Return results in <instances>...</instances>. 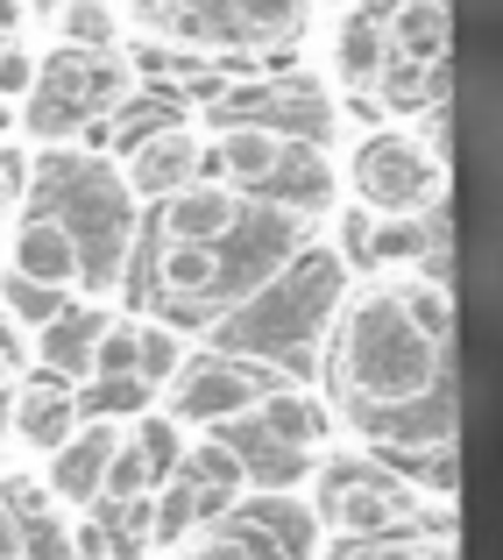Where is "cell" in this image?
Instances as JSON below:
<instances>
[{"label":"cell","mask_w":503,"mask_h":560,"mask_svg":"<svg viewBox=\"0 0 503 560\" xmlns=\"http://www.w3.org/2000/svg\"><path fill=\"white\" fill-rule=\"evenodd\" d=\"M454 383V355L440 341H425L411 327V313L397 305V291H354L340 305L334 327V397L376 447L411 405H425L433 390Z\"/></svg>","instance_id":"1"},{"label":"cell","mask_w":503,"mask_h":560,"mask_svg":"<svg viewBox=\"0 0 503 560\" xmlns=\"http://www.w3.org/2000/svg\"><path fill=\"white\" fill-rule=\"evenodd\" d=\"M334 305H340V262L299 248L248 299H234L227 313L206 319V334H213L220 355H248V362H270V370L291 376V370H305V341L334 319Z\"/></svg>","instance_id":"2"},{"label":"cell","mask_w":503,"mask_h":560,"mask_svg":"<svg viewBox=\"0 0 503 560\" xmlns=\"http://www.w3.org/2000/svg\"><path fill=\"white\" fill-rule=\"evenodd\" d=\"M28 185L43 191V206L65 220L71 248H79V291H93V299L121 291L128 256H136V199H128V185L100 156H71V150H50L43 164H28Z\"/></svg>","instance_id":"3"},{"label":"cell","mask_w":503,"mask_h":560,"mask_svg":"<svg viewBox=\"0 0 503 560\" xmlns=\"http://www.w3.org/2000/svg\"><path fill=\"white\" fill-rule=\"evenodd\" d=\"M313 525H327L334 539H397V533H419V525L454 533V504L419 497L376 454H334L313 476Z\"/></svg>","instance_id":"4"},{"label":"cell","mask_w":503,"mask_h":560,"mask_svg":"<svg viewBox=\"0 0 503 560\" xmlns=\"http://www.w3.org/2000/svg\"><path fill=\"white\" fill-rule=\"evenodd\" d=\"M313 533H319L313 511L291 504V490H262L248 504H234L227 518L177 539L171 560H305L313 553Z\"/></svg>","instance_id":"5"},{"label":"cell","mask_w":503,"mask_h":560,"mask_svg":"<svg viewBox=\"0 0 503 560\" xmlns=\"http://www.w3.org/2000/svg\"><path fill=\"white\" fill-rule=\"evenodd\" d=\"M277 383H284V370H270V362L206 348V355H185V370H177L156 397H164V411L185 425V433H213V425H227V419H248L256 397H270Z\"/></svg>","instance_id":"6"},{"label":"cell","mask_w":503,"mask_h":560,"mask_svg":"<svg viewBox=\"0 0 503 560\" xmlns=\"http://www.w3.org/2000/svg\"><path fill=\"white\" fill-rule=\"evenodd\" d=\"M348 178H354V206H369V213H433L447 199L440 156L425 142L397 136V128H376V136L354 142Z\"/></svg>","instance_id":"7"},{"label":"cell","mask_w":503,"mask_h":560,"mask_svg":"<svg viewBox=\"0 0 503 560\" xmlns=\"http://www.w3.org/2000/svg\"><path fill=\"white\" fill-rule=\"evenodd\" d=\"M114 447H121V419H79V433H71L65 447L43 454V490H50V504L57 511H93Z\"/></svg>","instance_id":"8"},{"label":"cell","mask_w":503,"mask_h":560,"mask_svg":"<svg viewBox=\"0 0 503 560\" xmlns=\"http://www.w3.org/2000/svg\"><path fill=\"white\" fill-rule=\"evenodd\" d=\"M79 390H71L65 376H28V383H14L8 390V433H14V447H28V454H50V447H65L71 433H79Z\"/></svg>","instance_id":"9"},{"label":"cell","mask_w":503,"mask_h":560,"mask_svg":"<svg viewBox=\"0 0 503 560\" xmlns=\"http://www.w3.org/2000/svg\"><path fill=\"white\" fill-rule=\"evenodd\" d=\"M199 156H206V142H199V128H185V121H164L156 136H142L136 150H128V199H171L177 185H191V171H199Z\"/></svg>","instance_id":"10"},{"label":"cell","mask_w":503,"mask_h":560,"mask_svg":"<svg viewBox=\"0 0 503 560\" xmlns=\"http://www.w3.org/2000/svg\"><path fill=\"white\" fill-rule=\"evenodd\" d=\"M156 206H164V213H156V234H164V242H220V234L242 220L248 191H234L220 178H191V185H177L171 199H156Z\"/></svg>","instance_id":"11"},{"label":"cell","mask_w":503,"mask_h":560,"mask_svg":"<svg viewBox=\"0 0 503 560\" xmlns=\"http://www.w3.org/2000/svg\"><path fill=\"white\" fill-rule=\"evenodd\" d=\"M8 270L14 277H36V284H50V291H71V284H79V248H71L65 220H57L50 206H36V213L14 220V234H8Z\"/></svg>","instance_id":"12"},{"label":"cell","mask_w":503,"mask_h":560,"mask_svg":"<svg viewBox=\"0 0 503 560\" xmlns=\"http://www.w3.org/2000/svg\"><path fill=\"white\" fill-rule=\"evenodd\" d=\"M383 50L405 65H447L454 8L447 0H383Z\"/></svg>","instance_id":"13"},{"label":"cell","mask_w":503,"mask_h":560,"mask_svg":"<svg viewBox=\"0 0 503 560\" xmlns=\"http://www.w3.org/2000/svg\"><path fill=\"white\" fill-rule=\"evenodd\" d=\"M107 305H57L50 319L36 327V362H43V376H79L93 370V348H100V334H107Z\"/></svg>","instance_id":"14"},{"label":"cell","mask_w":503,"mask_h":560,"mask_svg":"<svg viewBox=\"0 0 503 560\" xmlns=\"http://www.w3.org/2000/svg\"><path fill=\"white\" fill-rule=\"evenodd\" d=\"M248 425H256L262 440H277V447H291V454L327 447V405H319L313 390H299V383H277L270 397H256Z\"/></svg>","instance_id":"15"},{"label":"cell","mask_w":503,"mask_h":560,"mask_svg":"<svg viewBox=\"0 0 503 560\" xmlns=\"http://www.w3.org/2000/svg\"><path fill=\"white\" fill-rule=\"evenodd\" d=\"M262 206H277V213H327L334 199V164L319 150H305V142H284V156H277V171L256 185Z\"/></svg>","instance_id":"16"},{"label":"cell","mask_w":503,"mask_h":560,"mask_svg":"<svg viewBox=\"0 0 503 560\" xmlns=\"http://www.w3.org/2000/svg\"><path fill=\"white\" fill-rule=\"evenodd\" d=\"M36 79L57 85L79 114L121 107V100H128V65H114L107 50H65V57H50V71H36Z\"/></svg>","instance_id":"17"},{"label":"cell","mask_w":503,"mask_h":560,"mask_svg":"<svg viewBox=\"0 0 503 560\" xmlns=\"http://www.w3.org/2000/svg\"><path fill=\"white\" fill-rule=\"evenodd\" d=\"M277 156H284V136H277V128H262V121H234L227 136H220V150H213V171H220V185L256 191V185L277 171Z\"/></svg>","instance_id":"18"},{"label":"cell","mask_w":503,"mask_h":560,"mask_svg":"<svg viewBox=\"0 0 503 560\" xmlns=\"http://www.w3.org/2000/svg\"><path fill=\"white\" fill-rule=\"evenodd\" d=\"M121 440L136 447V462L150 468V482H164V476H177V462H185V440H191V433L171 419L164 405H156V411L142 405L136 419H121Z\"/></svg>","instance_id":"19"},{"label":"cell","mask_w":503,"mask_h":560,"mask_svg":"<svg viewBox=\"0 0 503 560\" xmlns=\"http://www.w3.org/2000/svg\"><path fill=\"white\" fill-rule=\"evenodd\" d=\"M376 107L383 114H419L433 100H447V65H405V57H383L376 79Z\"/></svg>","instance_id":"20"},{"label":"cell","mask_w":503,"mask_h":560,"mask_svg":"<svg viewBox=\"0 0 503 560\" xmlns=\"http://www.w3.org/2000/svg\"><path fill=\"white\" fill-rule=\"evenodd\" d=\"M305 14H313L305 0H227V14H220L213 36H234V43H277V36H291Z\"/></svg>","instance_id":"21"},{"label":"cell","mask_w":503,"mask_h":560,"mask_svg":"<svg viewBox=\"0 0 503 560\" xmlns=\"http://www.w3.org/2000/svg\"><path fill=\"white\" fill-rule=\"evenodd\" d=\"M383 8H354L348 22H340V43H334V65H340V79L348 85H369L383 71Z\"/></svg>","instance_id":"22"},{"label":"cell","mask_w":503,"mask_h":560,"mask_svg":"<svg viewBox=\"0 0 503 560\" xmlns=\"http://www.w3.org/2000/svg\"><path fill=\"white\" fill-rule=\"evenodd\" d=\"M177 476H191L199 490L248 497V468H242V454H234L220 433H191V440H185V462H177Z\"/></svg>","instance_id":"23"},{"label":"cell","mask_w":503,"mask_h":560,"mask_svg":"<svg viewBox=\"0 0 503 560\" xmlns=\"http://www.w3.org/2000/svg\"><path fill=\"white\" fill-rule=\"evenodd\" d=\"M185 355H191V341L177 327H164V319H136V383L142 390H164V383L185 370Z\"/></svg>","instance_id":"24"},{"label":"cell","mask_w":503,"mask_h":560,"mask_svg":"<svg viewBox=\"0 0 503 560\" xmlns=\"http://www.w3.org/2000/svg\"><path fill=\"white\" fill-rule=\"evenodd\" d=\"M397 305L411 313V327H419L425 341L454 348V284H433V277H411V284H397Z\"/></svg>","instance_id":"25"},{"label":"cell","mask_w":503,"mask_h":560,"mask_svg":"<svg viewBox=\"0 0 503 560\" xmlns=\"http://www.w3.org/2000/svg\"><path fill=\"white\" fill-rule=\"evenodd\" d=\"M57 22H65V50H114V43H121L114 0H65Z\"/></svg>","instance_id":"26"},{"label":"cell","mask_w":503,"mask_h":560,"mask_svg":"<svg viewBox=\"0 0 503 560\" xmlns=\"http://www.w3.org/2000/svg\"><path fill=\"white\" fill-rule=\"evenodd\" d=\"M57 305H65V291H50V284H36V277H0V313H8L14 319V327H28V334H36L43 327V319H50L57 313Z\"/></svg>","instance_id":"27"},{"label":"cell","mask_w":503,"mask_h":560,"mask_svg":"<svg viewBox=\"0 0 503 560\" xmlns=\"http://www.w3.org/2000/svg\"><path fill=\"white\" fill-rule=\"evenodd\" d=\"M14 560H79L71 518H65V511H36V518H22V553H14Z\"/></svg>","instance_id":"28"},{"label":"cell","mask_w":503,"mask_h":560,"mask_svg":"<svg viewBox=\"0 0 503 560\" xmlns=\"http://www.w3.org/2000/svg\"><path fill=\"white\" fill-rule=\"evenodd\" d=\"M79 121H85V114L71 107V100L57 93V85H43V79L28 85V136H43V142H65Z\"/></svg>","instance_id":"29"},{"label":"cell","mask_w":503,"mask_h":560,"mask_svg":"<svg viewBox=\"0 0 503 560\" xmlns=\"http://www.w3.org/2000/svg\"><path fill=\"white\" fill-rule=\"evenodd\" d=\"M93 376H136V319H107V334H100L93 348V370H85V383Z\"/></svg>","instance_id":"30"},{"label":"cell","mask_w":503,"mask_h":560,"mask_svg":"<svg viewBox=\"0 0 503 560\" xmlns=\"http://www.w3.org/2000/svg\"><path fill=\"white\" fill-rule=\"evenodd\" d=\"M164 121H177L164 100H136V107H121V114H114V142H121V150H136V142H142V136H156Z\"/></svg>","instance_id":"31"},{"label":"cell","mask_w":503,"mask_h":560,"mask_svg":"<svg viewBox=\"0 0 503 560\" xmlns=\"http://www.w3.org/2000/svg\"><path fill=\"white\" fill-rule=\"evenodd\" d=\"M36 71H43V65L22 50V43H0V107H8V100H28Z\"/></svg>","instance_id":"32"},{"label":"cell","mask_w":503,"mask_h":560,"mask_svg":"<svg viewBox=\"0 0 503 560\" xmlns=\"http://www.w3.org/2000/svg\"><path fill=\"white\" fill-rule=\"evenodd\" d=\"M369 228H376L369 206H348V213H340V262H354V270L369 262Z\"/></svg>","instance_id":"33"},{"label":"cell","mask_w":503,"mask_h":560,"mask_svg":"<svg viewBox=\"0 0 503 560\" xmlns=\"http://www.w3.org/2000/svg\"><path fill=\"white\" fill-rule=\"evenodd\" d=\"M411 539H419V533H397V539H340L334 560H411Z\"/></svg>","instance_id":"34"},{"label":"cell","mask_w":503,"mask_h":560,"mask_svg":"<svg viewBox=\"0 0 503 560\" xmlns=\"http://www.w3.org/2000/svg\"><path fill=\"white\" fill-rule=\"evenodd\" d=\"M411 560H461V547H454V533H419L411 539Z\"/></svg>","instance_id":"35"},{"label":"cell","mask_w":503,"mask_h":560,"mask_svg":"<svg viewBox=\"0 0 503 560\" xmlns=\"http://www.w3.org/2000/svg\"><path fill=\"white\" fill-rule=\"evenodd\" d=\"M28 185V156L22 150H0V191H22Z\"/></svg>","instance_id":"36"},{"label":"cell","mask_w":503,"mask_h":560,"mask_svg":"<svg viewBox=\"0 0 503 560\" xmlns=\"http://www.w3.org/2000/svg\"><path fill=\"white\" fill-rule=\"evenodd\" d=\"M14 553H22V518L0 504V560H14Z\"/></svg>","instance_id":"37"},{"label":"cell","mask_w":503,"mask_h":560,"mask_svg":"<svg viewBox=\"0 0 503 560\" xmlns=\"http://www.w3.org/2000/svg\"><path fill=\"white\" fill-rule=\"evenodd\" d=\"M14 383H22V370H14V348H8V341H0V397H8V390H14Z\"/></svg>","instance_id":"38"},{"label":"cell","mask_w":503,"mask_h":560,"mask_svg":"<svg viewBox=\"0 0 503 560\" xmlns=\"http://www.w3.org/2000/svg\"><path fill=\"white\" fill-rule=\"evenodd\" d=\"M136 14H150V22H171V0H128Z\"/></svg>","instance_id":"39"},{"label":"cell","mask_w":503,"mask_h":560,"mask_svg":"<svg viewBox=\"0 0 503 560\" xmlns=\"http://www.w3.org/2000/svg\"><path fill=\"white\" fill-rule=\"evenodd\" d=\"M22 8H28V0H0V28H14V22H22Z\"/></svg>","instance_id":"40"},{"label":"cell","mask_w":503,"mask_h":560,"mask_svg":"<svg viewBox=\"0 0 503 560\" xmlns=\"http://www.w3.org/2000/svg\"><path fill=\"white\" fill-rule=\"evenodd\" d=\"M43 8H65V0H43Z\"/></svg>","instance_id":"41"},{"label":"cell","mask_w":503,"mask_h":560,"mask_svg":"<svg viewBox=\"0 0 503 560\" xmlns=\"http://www.w3.org/2000/svg\"><path fill=\"white\" fill-rule=\"evenodd\" d=\"M0 206H8V191H0Z\"/></svg>","instance_id":"42"}]
</instances>
